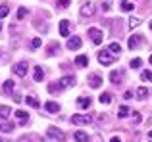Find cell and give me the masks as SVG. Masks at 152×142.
I'll list each match as a JSON object with an SVG mask.
<instances>
[{
  "label": "cell",
  "instance_id": "f546056e",
  "mask_svg": "<svg viewBox=\"0 0 152 142\" xmlns=\"http://www.w3.org/2000/svg\"><path fill=\"white\" fill-rule=\"evenodd\" d=\"M141 64H142V60H141V58H135V60H131V67H133V69L141 67Z\"/></svg>",
  "mask_w": 152,
  "mask_h": 142
},
{
  "label": "cell",
  "instance_id": "f6af8a7d",
  "mask_svg": "<svg viewBox=\"0 0 152 142\" xmlns=\"http://www.w3.org/2000/svg\"><path fill=\"white\" fill-rule=\"evenodd\" d=\"M150 64H152V56H150Z\"/></svg>",
  "mask_w": 152,
  "mask_h": 142
},
{
  "label": "cell",
  "instance_id": "7a4b0ae2",
  "mask_svg": "<svg viewBox=\"0 0 152 142\" xmlns=\"http://www.w3.org/2000/svg\"><path fill=\"white\" fill-rule=\"evenodd\" d=\"M91 121H93V117L89 113H77V115L71 117V123L73 125H89Z\"/></svg>",
  "mask_w": 152,
  "mask_h": 142
},
{
  "label": "cell",
  "instance_id": "ba28073f",
  "mask_svg": "<svg viewBox=\"0 0 152 142\" xmlns=\"http://www.w3.org/2000/svg\"><path fill=\"white\" fill-rule=\"evenodd\" d=\"M14 129H15L14 123H10L8 119H2V121H0V131H2V133H12Z\"/></svg>",
  "mask_w": 152,
  "mask_h": 142
},
{
  "label": "cell",
  "instance_id": "52a82bcc",
  "mask_svg": "<svg viewBox=\"0 0 152 142\" xmlns=\"http://www.w3.org/2000/svg\"><path fill=\"white\" fill-rule=\"evenodd\" d=\"M27 69H29V67H27V64H23V62H19V64H15L14 67H12V71H14L18 77H25V75H27Z\"/></svg>",
  "mask_w": 152,
  "mask_h": 142
},
{
  "label": "cell",
  "instance_id": "7402d4cb",
  "mask_svg": "<svg viewBox=\"0 0 152 142\" xmlns=\"http://www.w3.org/2000/svg\"><path fill=\"white\" fill-rule=\"evenodd\" d=\"M110 102H112V94L110 92L100 94V104H110Z\"/></svg>",
  "mask_w": 152,
  "mask_h": 142
},
{
  "label": "cell",
  "instance_id": "5bb4252c",
  "mask_svg": "<svg viewBox=\"0 0 152 142\" xmlns=\"http://www.w3.org/2000/svg\"><path fill=\"white\" fill-rule=\"evenodd\" d=\"M89 83H91V86H93V88H98V86L102 85V79L98 77V75H91V77H89Z\"/></svg>",
  "mask_w": 152,
  "mask_h": 142
},
{
  "label": "cell",
  "instance_id": "3957f363",
  "mask_svg": "<svg viewBox=\"0 0 152 142\" xmlns=\"http://www.w3.org/2000/svg\"><path fill=\"white\" fill-rule=\"evenodd\" d=\"M46 133H48L50 138H54V140H58V142H64V140H66V135H64L62 131H58L56 127H48V131H46Z\"/></svg>",
  "mask_w": 152,
  "mask_h": 142
},
{
  "label": "cell",
  "instance_id": "bcb514c9",
  "mask_svg": "<svg viewBox=\"0 0 152 142\" xmlns=\"http://www.w3.org/2000/svg\"><path fill=\"white\" fill-rule=\"evenodd\" d=\"M150 29H152V21H150Z\"/></svg>",
  "mask_w": 152,
  "mask_h": 142
},
{
  "label": "cell",
  "instance_id": "7bdbcfd3",
  "mask_svg": "<svg viewBox=\"0 0 152 142\" xmlns=\"http://www.w3.org/2000/svg\"><path fill=\"white\" fill-rule=\"evenodd\" d=\"M148 138H150V140H152V131H150V133H148Z\"/></svg>",
  "mask_w": 152,
  "mask_h": 142
},
{
  "label": "cell",
  "instance_id": "d590c367",
  "mask_svg": "<svg viewBox=\"0 0 152 142\" xmlns=\"http://www.w3.org/2000/svg\"><path fill=\"white\" fill-rule=\"evenodd\" d=\"M110 8H112L110 2H102V10H104V12H110Z\"/></svg>",
  "mask_w": 152,
  "mask_h": 142
},
{
  "label": "cell",
  "instance_id": "2e32d148",
  "mask_svg": "<svg viewBox=\"0 0 152 142\" xmlns=\"http://www.w3.org/2000/svg\"><path fill=\"white\" fill-rule=\"evenodd\" d=\"M10 115H12V109L8 108V106H0V117H2V119H8Z\"/></svg>",
  "mask_w": 152,
  "mask_h": 142
},
{
  "label": "cell",
  "instance_id": "1f68e13d",
  "mask_svg": "<svg viewBox=\"0 0 152 142\" xmlns=\"http://www.w3.org/2000/svg\"><path fill=\"white\" fill-rule=\"evenodd\" d=\"M41 44H42V41H41L39 37H35V38H33V42H31V48H39Z\"/></svg>",
  "mask_w": 152,
  "mask_h": 142
},
{
  "label": "cell",
  "instance_id": "7c38bea8",
  "mask_svg": "<svg viewBox=\"0 0 152 142\" xmlns=\"http://www.w3.org/2000/svg\"><path fill=\"white\" fill-rule=\"evenodd\" d=\"M14 88H15V83L12 81V79H8V81H6V83L2 85V92H6V94L14 92Z\"/></svg>",
  "mask_w": 152,
  "mask_h": 142
},
{
  "label": "cell",
  "instance_id": "ac0fdd59",
  "mask_svg": "<svg viewBox=\"0 0 152 142\" xmlns=\"http://www.w3.org/2000/svg\"><path fill=\"white\" fill-rule=\"evenodd\" d=\"M119 6H121V10L123 12H131V10H133V2H129V0H121V4H119Z\"/></svg>",
  "mask_w": 152,
  "mask_h": 142
},
{
  "label": "cell",
  "instance_id": "6da1fadb",
  "mask_svg": "<svg viewBox=\"0 0 152 142\" xmlns=\"http://www.w3.org/2000/svg\"><path fill=\"white\" fill-rule=\"evenodd\" d=\"M75 85V79L71 77V75H67V77H62L58 81V86H50V90H62V88H69V86H73Z\"/></svg>",
  "mask_w": 152,
  "mask_h": 142
},
{
  "label": "cell",
  "instance_id": "836d02e7",
  "mask_svg": "<svg viewBox=\"0 0 152 142\" xmlns=\"http://www.w3.org/2000/svg\"><path fill=\"white\" fill-rule=\"evenodd\" d=\"M141 119H142V117H141V113H137V112H135V113H133V123H141Z\"/></svg>",
  "mask_w": 152,
  "mask_h": 142
},
{
  "label": "cell",
  "instance_id": "8d00e7d4",
  "mask_svg": "<svg viewBox=\"0 0 152 142\" xmlns=\"http://www.w3.org/2000/svg\"><path fill=\"white\" fill-rule=\"evenodd\" d=\"M48 50H50V52H48V54H50V56H52V54H56V50H60V46H56V44H52V46H50V48H48Z\"/></svg>",
  "mask_w": 152,
  "mask_h": 142
},
{
  "label": "cell",
  "instance_id": "e575fe53",
  "mask_svg": "<svg viewBox=\"0 0 152 142\" xmlns=\"http://www.w3.org/2000/svg\"><path fill=\"white\" fill-rule=\"evenodd\" d=\"M58 6L60 8H67L69 6V0H58Z\"/></svg>",
  "mask_w": 152,
  "mask_h": 142
},
{
  "label": "cell",
  "instance_id": "74e56055",
  "mask_svg": "<svg viewBox=\"0 0 152 142\" xmlns=\"http://www.w3.org/2000/svg\"><path fill=\"white\" fill-rule=\"evenodd\" d=\"M14 102H15V104H21V102H23V98L19 96V94H14Z\"/></svg>",
  "mask_w": 152,
  "mask_h": 142
},
{
  "label": "cell",
  "instance_id": "4fadbf2b",
  "mask_svg": "<svg viewBox=\"0 0 152 142\" xmlns=\"http://www.w3.org/2000/svg\"><path fill=\"white\" fill-rule=\"evenodd\" d=\"M45 109L48 113H58L60 112V106L56 104V102H46V104H45Z\"/></svg>",
  "mask_w": 152,
  "mask_h": 142
},
{
  "label": "cell",
  "instance_id": "cb8c5ba5",
  "mask_svg": "<svg viewBox=\"0 0 152 142\" xmlns=\"http://www.w3.org/2000/svg\"><path fill=\"white\" fill-rule=\"evenodd\" d=\"M129 115V108L127 106H121V108L118 109V117H127Z\"/></svg>",
  "mask_w": 152,
  "mask_h": 142
},
{
  "label": "cell",
  "instance_id": "d6a6232c",
  "mask_svg": "<svg viewBox=\"0 0 152 142\" xmlns=\"http://www.w3.org/2000/svg\"><path fill=\"white\" fill-rule=\"evenodd\" d=\"M25 15H27V10H25V8H19V10H18V19H23Z\"/></svg>",
  "mask_w": 152,
  "mask_h": 142
},
{
  "label": "cell",
  "instance_id": "9c48e42d",
  "mask_svg": "<svg viewBox=\"0 0 152 142\" xmlns=\"http://www.w3.org/2000/svg\"><path fill=\"white\" fill-rule=\"evenodd\" d=\"M60 35H62V37H69V21H67V19L60 21Z\"/></svg>",
  "mask_w": 152,
  "mask_h": 142
},
{
  "label": "cell",
  "instance_id": "603a6c76",
  "mask_svg": "<svg viewBox=\"0 0 152 142\" xmlns=\"http://www.w3.org/2000/svg\"><path fill=\"white\" fill-rule=\"evenodd\" d=\"M27 104L33 106V108H39V106H41V104H39V100L33 96V94H31V96H27Z\"/></svg>",
  "mask_w": 152,
  "mask_h": 142
},
{
  "label": "cell",
  "instance_id": "5b68a950",
  "mask_svg": "<svg viewBox=\"0 0 152 142\" xmlns=\"http://www.w3.org/2000/svg\"><path fill=\"white\" fill-rule=\"evenodd\" d=\"M114 60H115V58L112 56L110 52H106V50H104V52H98V62H100L102 65H110V64H114Z\"/></svg>",
  "mask_w": 152,
  "mask_h": 142
},
{
  "label": "cell",
  "instance_id": "83f0119b",
  "mask_svg": "<svg viewBox=\"0 0 152 142\" xmlns=\"http://www.w3.org/2000/svg\"><path fill=\"white\" fill-rule=\"evenodd\" d=\"M110 52H114V54L121 52V46H119L118 42H112V44H110Z\"/></svg>",
  "mask_w": 152,
  "mask_h": 142
},
{
  "label": "cell",
  "instance_id": "8fae6325",
  "mask_svg": "<svg viewBox=\"0 0 152 142\" xmlns=\"http://www.w3.org/2000/svg\"><path fill=\"white\" fill-rule=\"evenodd\" d=\"M141 35H135V37H129V48L131 50H135V48H139L141 46Z\"/></svg>",
  "mask_w": 152,
  "mask_h": 142
},
{
  "label": "cell",
  "instance_id": "30bf717a",
  "mask_svg": "<svg viewBox=\"0 0 152 142\" xmlns=\"http://www.w3.org/2000/svg\"><path fill=\"white\" fill-rule=\"evenodd\" d=\"M67 48H69V50H77V48H81V38H79V37L69 38V41H67Z\"/></svg>",
  "mask_w": 152,
  "mask_h": 142
},
{
  "label": "cell",
  "instance_id": "60d3db41",
  "mask_svg": "<svg viewBox=\"0 0 152 142\" xmlns=\"http://www.w3.org/2000/svg\"><path fill=\"white\" fill-rule=\"evenodd\" d=\"M110 142H121V138H118V136H114V138H112Z\"/></svg>",
  "mask_w": 152,
  "mask_h": 142
},
{
  "label": "cell",
  "instance_id": "9a60e30c",
  "mask_svg": "<svg viewBox=\"0 0 152 142\" xmlns=\"http://www.w3.org/2000/svg\"><path fill=\"white\" fill-rule=\"evenodd\" d=\"M75 64H77L79 67H87V65H89V58L87 56H77L75 58Z\"/></svg>",
  "mask_w": 152,
  "mask_h": 142
},
{
  "label": "cell",
  "instance_id": "ee69618b",
  "mask_svg": "<svg viewBox=\"0 0 152 142\" xmlns=\"http://www.w3.org/2000/svg\"><path fill=\"white\" fill-rule=\"evenodd\" d=\"M0 142H6V140H2V138H0Z\"/></svg>",
  "mask_w": 152,
  "mask_h": 142
},
{
  "label": "cell",
  "instance_id": "b9f144b4",
  "mask_svg": "<svg viewBox=\"0 0 152 142\" xmlns=\"http://www.w3.org/2000/svg\"><path fill=\"white\" fill-rule=\"evenodd\" d=\"M18 142H29V138H25V136H23V138H19Z\"/></svg>",
  "mask_w": 152,
  "mask_h": 142
},
{
  "label": "cell",
  "instance_id": "ffe728a7",
  "mask_svg": "<svg viewBox=\"0 0 152 142\" xmlns=\"http://www.w3.org/2000/svg\"><path fill=\"white\" fill-rule=\"evenodd\" d=\"M42 77H45V71H42V67H35V81L41 83Z\"/></svg>",
  "mask_w": 152,
  "mask_h": 142
},
{
  "label": "cell",
  "instance_id": "4dcf8cb0",
  "mask_svg": "<svg viewBox=\"0 0 152 142\" xmlns=\"http://www.w3.org/2000/svg\"><path fill=\"white\" fill-rule=\"evenodd\" d=\"M8 14H10V8L8 6H0V17H6Z\"/></svg>",
  "mask_w": 152,
  "mask_h": 142
},
{
  "label": "cell",
  "instance_id": "d6986e66",
  "mask_svg": "<svg viewBox=\"0 0 152 142\" xmlns=\"http://www.w3.org/2000/svg\"><path fill=\"white\" fill-rule=\"evenodd\" d=\"M75 140H77V142H89V136H87L83 131H77V133H75Z\"/></svg>",
  "mask_w": 152,
  "mask_h": 142
},
{
  "label": "cell",
  "instance_id": "f1b7e54d",
  "mask_svg": "<svg viewBox=\"0 0 152 142\" xmlns=\"http://www.w3.org/2000/svg\"><path fill=\"white\" fill-rule=\"evenodd\" d=\"M119 79H121V75H119L118 71H112V73H110V81H112V83H118Z\"/></svg>",
  "mask_w": 152,
  "mask_h": 142
},
{
  "label": "cell",
  "instance_id": "e0dca14e",
  "mask_svg": "<svg viewBox=\"0 0 152 142\" xmlns=\"http://www.w3.org/2000/svg\"><path fill=\"white\" fill-rule=\"evenodd\" d=\"M77 106H79V108H91V98L81 96V98L77 100Z\"/></svg>",
  "mask_w": 152,
  "mask_h": 142
},
{
  "label": "cell",
  "instance_id": "f35d334b",
  "mask_svg": "<svg viewBox=\"0 0 152 142\" xmlns=\"http://www.w3.org/2000/svg\"><path fill=\"white\" fill-rule=\"evenodd\" d=\"M100 140H102V138H100V135H94L93 138H91V142H100Z\"/></svg>",
  "mask_w": 152,
  "mask_h": 142
},
{
  "label": "cell",
  "instance_id": "8992f818",
  "mask_svg": "<svg viewBox=\"0 0 152 142\" xmlns=\"http://www.w3.org/2000/svg\"><path fill=\"white\" fill-rule=\"evenodd\" d=\"M89 37H91V41H93L94 44H100L104 35H102L100 29H94V27H93V29H89Z\"/></svg>",
  "mask_w": 152,
  "mask_h": 142
},
{
  "label": "cell",
  "instance_id": "4316f807",
  "mask_svg": "<svg viewBox=\"0 0 152 142\" xmlns=\"http://www.w3.org/2000/svg\"><path fill=\"white\" fill-rule=\"evenodd\" d=\"M142 81H146V83H152V71H142Z\"/></svg>",
  "mask_w": 152,
  "mask_h": 142
},
{
  "label": "cell",
  "instance_id": "44dd1931",
  "mask_svg": "<svg viewBox=\"0 0 152 142\" xmlns=\"http://www.w3.org/2000/svg\"><path fill=\"white\" fill-rule=\"evenodd\" d=\"M137 96L141 98V100H145V98L148 96V88H145V86H141V88H137Z\"/></svg>",
  "mask_w": 152,
  "mask_h": 142
},
{
  "label": "cell",
  "instance_id": "d4e9b609",
  "mask_svg": "<svg viewBox=\"0 0 152 142\" xmlns=\"http://www.w3.org/2000/svg\"><path fill=\"white\" fill-rule=\"evenodd\" d=\"M15 117H18L19 121H27V112H23V109H18V112H14Z\"/></svg>",
  "mask_w": 152,
  "mask_h": 142
},
{
  "label": "cell",
  "instance_id": "277c9868",
  "mask_svg": "<svg viewBox=\"0 0 152 142\" xmlns=\"http://www.w3.org/2000/svg\"><path fill=\"white\" fill-rule=\"evenodd\" d=\"M94 10H96V8H94L93 2H85L81 6V15L83 17H91V15H94Z\"/></svg>",
  "mask_w": 152,
  "mask_h": 142
},
{
  "label": "cell",
  "instance_id": "ab89813d",
  "mask_svg": "<svg viewBox=\"0 0 152 142\" xmlns=\"http://www.w3.org/2000/svg\"><path fill=\"white\" fill-rule=\"evenodd\" d=\"M123 98H125V100H131V98H133V92H125V94H123Z\"/></svg>",
  "mask_w": 152,
  "mask_h": 142
},
{
  "label": "cell",
  "instance_id": "484cf974",
  "mask_svg": "<svg viewBox=\"0 0 152 142\" xmlns=\"http://www.w3.org/2000/svg\"><path fill=\"white\" fill-rule=\"evenodd\" d=\"M139 25H141V19L139 17H131L129 19V27L131 29H135V27H139Z\"/></svg>",
  "mask_w": 152,
  "mask_h": 142
}]
</instances>
